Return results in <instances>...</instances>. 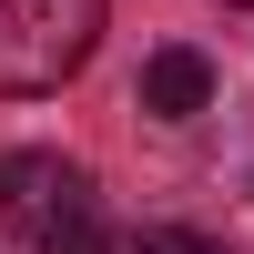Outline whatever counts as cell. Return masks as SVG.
Masks as SVG:
<instances>
[{"mask_svg": "<svg viewBox=\"0 0 254 254\" xmlns=\"http://www.w3.org/2000/svg\"><path fill=\"white\" fill-rule=\"evenodd\" d=\"M102 41V0H0V92L41 102L92 61Z\"/></svg>", "mask_w": 254, "mask_h": 254, "instance_id": "cell-1", "label": "cell"}, {"mask_svg": "<svg viewBox=\"0 0 254 254\" xmlns=\"http://www.w3.org/2000/svg\"><path fill=\"white\" fill-rule=\"evenodd\" d=\"M92 214V173H81V163H61V153H10L0 163V224H10L20 244H51L61 224H81Z\"/></svg>", "mask_w": 254, "mask_h": 254, "instance_id": "cell-2", "label": "cell"}, {"mask_svg": "<svg viewBox=\"0 0 254 254\" xmlns=\"http://www.w3.org/2000/svg\"><path fill=\"white\" fill-rule=\"evenodd\" d=\"M203 102H214V61H203L193 41H163V51L142 61V112L153 122H193Z\"/></svg>", "mask_w": 254, "mask_h": 254, "instance_id": "cell-3", "label": "cell"}, {"mask_svg": "<svg viewBox=\"0 0 254 254\" xmlns=\"http://www.w3.org/2000/svg\"><path fill=\"white\" fill-rule=\"evenodd\" d=\"M112 254H234V244H214V234H183V224H142V234H122Z\"/></svg>", "mask_w": 254, "mask_h": 254, "instance_id": "cell-4", "label": "cell"}, {"mask_svg": "<svg viewBox=\"0 0 254 254\" xmlns=\"http://www.w3.org/2000/svg\"><path fill=\"white\" fill-rule=\"evenodd\" d=\"M41 254H112V234H102V224H92V214H81V224H61V234H51V244H41Z\"/></svg>", "mask_w": 254, "mask_h": 254, "instance_id": "cell-5", "label": "cell"}, {"mask_svg": "<svg viewBox=\"0 0 254 254\" xmlns=\"http://www.w3.org/2000/svg\"><path fill=\"white\" fill-rule=\"evenodd\" d=\"M234 10H254V0H234Z\"/></svg>", "mask_w": 254, "mask_h": 254, "instance_id": "cell-6", "label": "cell"}]
</instances>
